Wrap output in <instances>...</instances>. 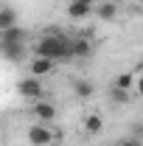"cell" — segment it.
I'll use <instances>...</instances> for the list:
<instances>
[{"label": "cell", "instance_id": "30bf717a", "mask_svg": "<svg viewBox=\"0 0 143 146\" xmlns=\"http://www.w3.org/2000/svg\"><path fill=\"white\" fill-rule=\"evenodd\" d=\"M56 62H51V59H42V56H34V62H31V76H45V73H54Z\"/></svg>", "mask_w": 143, "mask_h": 146}, {"label": "cell", "instance_id": "7a4b0ae2", "mask_svg": "<svg viewBox=\"0 0 143 146\" xmlns=\"http://www.w3.org/2000/svg\"><path fill=\"white\" fill-rule=\"evenodd\" d=\"M25 138H28V143L31 146H51L56 141V135H54V129L48 127V124H31L28 127V132H25Z\"/></svg>", "mask_w": 143, "mask_h": 146}, {"label": "cell", "instance_id": "7c38bea8", "mask_svg": "<svg viewBox=\"0 0 143 146\" xmlns=\"http://www.w3.org/2000/svg\"><path fill=\"white\" fill-rule=\"evenodd\" d=\"M101 129H104V121H101V115H98V112L84 115V132H87V135H98Z\"/></svg>", "mask_w": 143, "mask_h": 146}, {"label": "cell", "instance_id": "6da1fadb", "mask_svg": "<svg viewBox=\"0 0 143 146\" xmlns=\"http://www.w3.org/2000/svg\"><path fill=\"white\" fill-rule=\"evenodd\" d=\"M34 56L42 59H51V62H62V59H70V39L62 36L59 31H45L42 39L34 45Z\"/></svg>", "mask_w": 143, "mask_h": 146}, {"label": "cell", "instance_id": "52a82bcc", "mask_svg": "<svg viewBox=\"0 0 143 146\" xmlns=\"http://www.w3.org/2000/svg\"><path fill=\"white\" fill-rule=\"evenodd\" d=\"M93 11H95V17L109 23V20L118 17V3H112V0H104V3H98V6H93Z\"/></svg>", "mask_w": 143, "mask_h": 146}, {"label": "cell", "instance_id": "5b68a950", "mask_svg": "<svg viewBox=\"0 0 143 146\" xmlns=\"http://www.w3.org/2000/svg\"><path fill=\"white\" fill-rule=\"evenodd\" d=\"M0 54L6 59H11V62H23L25 59V42H3Z\"/></svg>", "mask_w": 143, "mask_h": 146}, {"label": "cell", "instance_id": "2e32d148", "mask_svg": "<svg viewBox=\"0 0 143 146\" xmlns=\"http://www.w3.org/2000/svg\"><path fill=\"white\" fill-rule=\"evenodd\" d=\"M121 146H143V143H140V138H138V135H132V138H124Z\"/></svg>", "mask_w": 143, "mask_h": 146}, {"label": "cell", "instance_id": "ba28073f", "mask_svg": "<svg viewBox=\"0 0 143 146\" xmlns=\"http://www.w3.org/2000/svg\"><path fill=\"white\" fill-rule=\"evenodd\" d=\"M3 42H28V31L20 28V25H11V28L0 31V45Z\"/></svg>", "mask_w": 143, "mask_h": 146}, {"label": "cell", "instance_id": "e0dca14e", "mask_svg": "<svg viewBox=\"0 0 143 146\" xmlns=\"http://www.w3.org/2000/svg\"><path fill=\"white\" fill-rule=\"evenodd\" d=\"M76 3H84V6H95V0H76Z\"/></svg>", "mask_w": 143, "mask_h": 146}, {"label": "cell", "instance_id": "4fadbf2b", "mask_svg": "<svg viewBox=\"0 0 143 146\" xmlns=\"http://www.w3.org/2000/svg\"><path fill=\"white\" fill-rule=\"evenodd\" d=\"M135 79H138V68L129 70V73L115 76V84H112V87H118V90H132V87H135Z\"/></svg>", "mask_w": 143, "mask_h": 146}, {"label": "cell", "instance_id": "8992f818", "mask_svg": "<svg viewBox=\"0 0 143 146\" xmlns=\"http://www.w3.org/2000/svg\"><path fill=\"white\" fill-rule=\"evenodd\" d=\"M70 56H76V59H87V56H93V42L84 39V36L70 39Z\"/></svg>", "mask_w": 143, "mask_h": 146}, {"label": "cell", "instance_id": "8fae6325", "mask_svg": "<svg viewBox=\"0 0 143 146\" xmlns=\"http://www.w3.org/2000/svg\"><path fill=\"white\" fill-rule=\"evenodd\" d=\"M93 14V6H84V3H76V0H70V6H68V17L70 20H84Z\"/></svg>", "mask_w": 143, "mask_h": 146}, {"label": "cell", "instance_id": "277c9868", "mask_svg": "<svg viewBox=\"0 0 143 146\" xmlns=\"http://www.w3.org/2000/svg\"><path fill=\"white\" fill-rule=\"evenodd\" d=\"M31 115H34L39 124H51L56 118V107L51 101H45V98H36L34 104H31Z\"/></svg>", "mask_w": 143, "mask_h": 146}, {"label": "cell", "instance_id": "3957f363", "mask_svg": "<svg viewBox=\"0 0 143 146\" xmlns=\"http://www.w3.org/2000/svg\"><path fill=\"white\" fill-rule=\"evenodd\" d=\"M17 93L23 96V98H28V101H36V98L45 96L42 82H39L36 76H25V79H20V82H17Z\"/></svg>", "mask_w": 143, "mask_h": 146}, {"label": "cell", "instance_id": "9c48e42d", "mask_svg": "<svg viewBox=\"0 0 143 146\" xmlns=\"http://www.w3.org/2000/svg\"><path fill=\"white\" fill-rule=\"evenodd\" d=\"M73 93L79 96V98H93L95 96V84L93 82H87V79H73Z\"/></svg>", "mask_w": 143, "mask_h": 146}, {"label": "cell", "instance_id": "5bb4252c", "mask_svg": "<svg viewBox=\"0 0 143 146\" xmlns=\"http://www.w3.org/2000/svg\"><path fill=\"white\" fill-rule=\"evenodd\" d=\"M11 25H17V11H14L11 6H3V9H0V31H6V28H11Z\"/></svg>", "mask_w": 143, "mask_h": 146}, {"label": "cell", "instance_id": "9a60e30c", "mask_svg": "<svg viewBox=\"0 0 143 146\" xmlns=\"http://www.w3.org/2000/svg\"><path fill=\"white\" fill-rule=\"evenodd\" d=\"M109 98H112L115 104H126V101L132 98V90H118V87H112V93H109Z\"/></svg>", "mask_w": 143, "mask_h": 146}]
</instances>
